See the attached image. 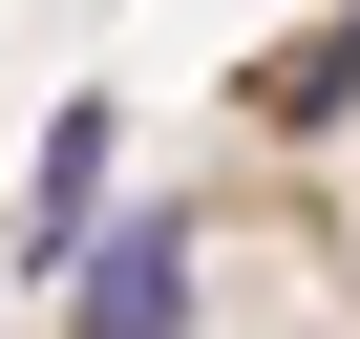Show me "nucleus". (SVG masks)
Returning <instances> with one entry per match:
<instances>
[{
    "mask_svg": "<svg viewBox=\"0 0 360 339\" xmlns=\"http://www.w3.org/2000/svg\"><path fill=\"white\" fill-rule=\"evenodd\" d=\"M85 339H191V234H106L85 255Z\"/></svg>",
    "mask_w": 360,
    "mask_h": 339,
    "instance_id": "1",
    "label": "nucleus"
},
{
    "mask_svg": "<svg viewBox=\"0 0 360 339\" xmlns=\"http://www.w3.org/2000/svg\"><path fill=\"white\" fill-rule=\"evenodd\" d=\"M85 212H106V106H64V127H43V191H22V255H85Z\"/></svg>",
    "mask_w": 360,
    "mask_h": 339,
    "instance_id": "2",
    "label": "nucleus"
},
{
    "mask_svg": "<svg viewBox=\"0 0 360 339\" xmlns=\"http://www.w3.org/2000/svg\"><path fill=\"white\" fill-rule=\"evenodd\" d=\"M255 106H276V127H339V22H297V43L255 64Z\"/></svg>",
    "mask_w": 360,
    "mask_h": 339,
    "instance_id": "3",
    "label": "nucleus"
}]
</instances>
